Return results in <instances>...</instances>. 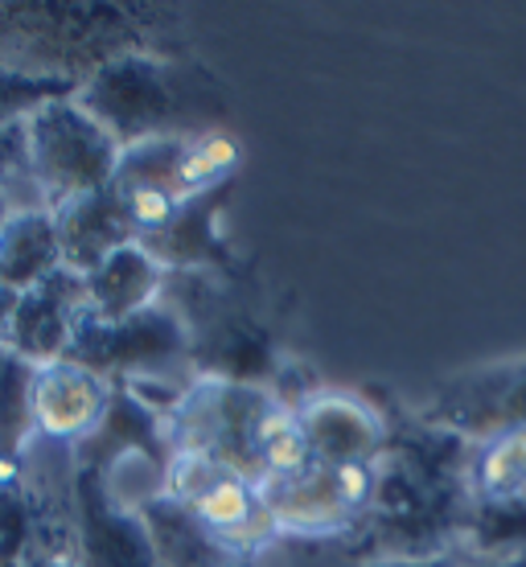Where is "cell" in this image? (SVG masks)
I'll list each match as a JSON object with an SVG mask.
<instances>
[{"mask_svg":"<svg viewBox=\"0 0 526 567\" xmlns=\"http://www.w3.org/2000/svg\"><path fill=\"white\" fill-rule=\"evenodd\" d=\"M25 144L29 169L38 177V189L50 210L112 189L120 156H124V144L74 100V91L38 103L25 115Z\"/></svg>","mask_w":526,"mask_h":567,"instance_id":"cell-1","label":"cell"},{"mask_svg":"<svg viewBox=\"0 0 526 567\" xmlns=\"http://www.w3.org/2000/svg\"><path fill=\"white\" fill-rule=\"evenodd\" d=\"M165 494L198 518L214 539L230 547V551L247 559L256 555L264 543H271L276 518H271L268 502L259 482L247 473L223 465L214 456L202 453H169V477H165Z\"/></svg>","mask_w":526,"mask_h":567,"instance_id":"cell-2","label":"cell"},{"mask_svg":"<svg viewBox=\"0 0 526 567\" xmlns=\"http://www.w3.org/2000/svg\"><path fill=\"white\" fill-rule=\"evenodd\" d=\"M74 100L83 103L124 148L182 132L169 71L148 54H120L112 62H103L100 71H91L74 86Z\"/></svg>","mask_w":526,"mask_h":567,"instance_id":"cell-3","label":"cell"},{"mask_svg":"<svg viewBox=\"0 0 526 567\" xmlns=\"http://www.w3.org/2000/svg\"><path fill=\"white\" fill-rule=\"evenodd\" d=\"M185 333L189 329H185L182 312L173 309L169 300H161L157 309L120 321V326L83 321L71 358L107 374L120 386L136 383V379H182L177 367H185V358H189Z\"/></svg>","mask_w":526,"mask_h":567,"instance_id":"cell-4","label":"cell"},{"mask_svg":"<svg viewBox=\"0 0 526 567\" xmlns=\"http://www.w3.org/2000/svg\"><path fill=\"white\" fill-rule=\"evenodd\" d=\"M276 530L288 535H333L358 523L374 506L379 468H326L309 461L297 473L259 482Z\"/></svg>","mask_w":526,"mask_h":567,"instance_id":"cell-5","label":"cell"},{"mask_svg":"<svg viewBox=\"0 0 526 567\" xmlns=\"http://www.w3.org/2000/svg\"><path fill=\"white\" fill-rule=\"evenodd\" d=\"M427 424L444 427L465 444H482L510 432L526 436V362H502L448 383L432 399Z\"/></svg>","mask_w":526,"mask_h":567,"instance_id":"cell-6","label":"cell"},{"mask_svg":"<svg viewBox=\"0 0 526 567\" xmlns=\"http://www.w3.org/2000/svg\"><path fill=\"white\" fill-rule=\"evenodd\" d=\"M120 383L91 370L79 358H58L50 367H38L33 374V427L38 440L83 449L95 436L115 408Z\"/></svg>","mask_w":526,"mask_h":567,"instance_id":"cell-7","label":"cell"},{"mask_svg":"<svg viewBox=\"0 0 526 567\" xmlns=\"http://www.w3.org/2000/svg\"><path fill=\"white\" fill-rule=\"evenodd\" d=\"M309 461L326 468H379L386 461V424L354 391H313L297 412Z\"/></svg>","mask_w":526,"mask_h":567,"instance_id":"cell-8","label":"cell"},{"mask_svg":"<svg viewBox=\"0 0 526 567\" xmlns=\"http://www.w3.org/2000/svg\"><path fill=\"white\" fill-rule=\"evenodd\" d=\"M83 321H86L83 276L62 268L50 280L38 284V288H29V292L17 297L4 350L33 362V367H50L58 358H71Z\"/></svg>","mask_w":526,"mask_h":567,"instance_id":"cell-9","label":"cell"},{"mask_svg":"<svg viewBox=\"0 0 526 567\" xmlns=\"http://www.w3.org/2000/svg\"><path fill=\"white\" fill-rule=\"evenodd\" d=\"M165 288H169V268L148 243L132 239L83 276L86 321H100V326L132 321L141 312L157 309L165 300Z\"/></svg>","mask_w":526,"mask_h":567,"instance_id":"cell-10","label":"cell"},{"mask_svg":"<svg viewBox=\"0 0 526 567\" xmlns=\"http://www.w3.org/2000/svg\"><path fill=\"white\" fill-rule=\"evenodd\" d=\"M58 235H62V259L66 268L86 276L103 256H112L115 247L136 239L124 202L115 198V189H100V194H86L74 198L66 206L54 210Z\"/></svg>","mask_w":526,"mask_h":567,"instance_id":"cell-11","label":"cell"},{"mask_svg":"<svg viewBox=\"0 0 526 567\" xmlns=\"http://www.w3.org/2000/svg\"><path fill=\"white\" fill-rule=\"evenodd\" d=\"M66 268L54 210H13L0 218V288L29 292Z\"/></svg>","mask_w":526,"mask_h":567,"instance_id":"cell-12","label":"cell"},{"mask_svg":"<svg viewBox=\"0 0 526 567\" xmlns=\"http://www.w3.org/2000/svg\"><path fill=\"white\" fill-rule=\"evenodd\" d=\"M141 523H144V530H148L157 567H235V564H243L239 555L230 551V547H223V543L214 539L194 514L182 511L169 494L157 497L148 511H141Z\"/></svg>","mask_w":526,"mask_h":567,"instance_id":"cell-13","label":"cell"},{"mask_svg":"<svg viewBox=\"0 0 526 567\" xmlns=\"http://www.w3.org/2000/svg\"><path fill=\"white\" fill-rule=\"evenodd\" d=\"M465 489H470V502H485V506L526 502V436L523 432L470 444V453H465Z\"/></svg>","mask_w":526,"mask_h":567,"instance_id":"cell-14","label":"cell"},{"mask_svg":"<svg viewBox=\"0 0 526 567\" xmlns=\"http://www.w3.org/2000/svg\"><path fill=\"white\" fill-rule=\"evenodd\" d=\"M13 309H17V292L0 288V350H4V338H9V321H13Z\"/></svg>","mask_w":526,"mask_h":567,"instance_id":"cell-15","label":"cell"},{"mask_svg":"<svg viewBox=\"0 0 526 567\" xmlns=\"http://www.w3.org/2000/svg\"><path fill=\"white\" fill-rule=\"evenodd\" d=\"M29 567H54V564H29ZM74 567H83V564H74Z\"/></svg>","mask_w":526,"mask_h":567,"instance_id":"cell-16","label":"cell"}]
</instances>
